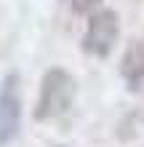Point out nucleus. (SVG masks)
Instances as JSON below:
<instances>
[{"label": "nucleus", "instance_id": "nucleus-1", "mask_svg": "<svg viewBox=\"0 0 144 147\" xmlns=\"http://www.w3.org/2000/svg\"><path fill=\"white\" fill-rule=\"evenodd\" d=\"M75 78L62 70V67H54L43 75L40 80V96H38V107H35V118L38 120H54L62 118L67 110L72 107L75 99Z\"/></svg>", "mask_w": 144, "mask_h": 147}, {"label": "nucleus", "instance_id": "nucleus-2", "mask_svg": "<svg viewBox=\"0 0 144 147\" xmlns=\"http://www.w3.org/2000/svg\"><path fill=\"white\" fill-rule=\"evenodd\" d=\"M117 35H120V22H117V13L109 11V8H96L91 13L88 30L83 35V48L88 51L91 56L104 59L112 54Z\"/></svg>", "mask_w": 144, "mask_h": 147}, {"label": "nucleus", "instance_id": "nucleus-3", "mask_svg": "<svg viewBox=\"0 0 144 147\" xmlns=\"http://www.w3.org/2000/svg\"><path fill=\"white\" fill-rule=\"evenodd\" d=\"M21 123V88H19V75L11 72L5 75L0 86V144H8L19 134Z\"/></svg>", "mask_w": 144, "mask_h": 147}, {"label": "nucleus", "instance_id": "nucleus-4", "mask_svg": "<svg viewBox=\"0 0 144 147\" xmlns=\"http://www.w3.org/2000/svg\"><path fill=\"white\" fill-rule=\"evenodd\" d=\"M120 75L131 86L144 80V38H133L128 43V48L123 54V62H120Z\"/></svg>", "mask_w": 144, "mask_h": 147}, {"label": "nucleus", "instance_id": "nucleus-5", "mask_svg": "<svg viewBox=\"0 0 144 147\" xmlns=\"http://www.w3.org/2000/svg\"><path fill=\"white\" fill-rule=\"evenodd\" d=\"M101 0H72V11L75 13H94Z\"/></svg>", "mask_w": 144, "mask_h": 147}]
</instances>
